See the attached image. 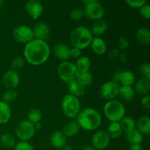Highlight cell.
I'll list each match as a JSON object with an SVG mask.
<instances>
[{
	"label": "cell",
	"instance_id": "3957f363",
	"mask_svg": "<svg viewBox=\"0 0 150 150\" xmlns=\"http://www.w3.org/2000/svg\"><path fill=\"white\" fill-rule=\"evenodd\" d=\"M93 35L89 28L79 26L73 29L70 35V40L73 47L81 51L91 45Z\"/></svg>",
	"mask_w": 150,
	"mask_h": 150
},
{
	"label": "cell",
	"instance_id": "b9f144b4",
	"mask_svg": "<svg viewBox=\"0 0 150 150\" xmlns=\"http://www.w3.org/2000/svg\"><path fill=\"white\" fill-rule=\"evenodd\" d=\"M142 105L145 109L149 110L150 108V96L146 95L144 96L142 99Z\"/></svg>",
	"mask_w": 150,
	"mask_h": 150
},
{
	"label": "cell",
	"instance_id": "7c38bea8",
	"mask_svg": "<svg viewBox=\"0 0 150 150\" xmlns=\"http://www.w3.org/2000/svg\"><path fill=\"white\" fill-rule=\"evenodd\" d=\"M2 82L4 86L7 89H15L20 83V76L17 71L10 70L6 72L2 77Z\"/></svg>",
	"mask_w": 150,
	"mask_h": 150
},
{
	"label": "cell",
	"instance_id": "8d00e7d4",
	"mask_svg": "<svg viewBox=\"0 0 150 150\" xmlns=\"http://www.w3.org/2000/svg\"><path fill=\"white\" fill-rule=\"evenodd\" d=\"M83 16H84L83 10L81 8H78V7L73 9L70 13V18L73 21H76L82 19Z\"/></svg>",
	"mask_w": 150,
	"mask_h": 150
},
{
	"label": "cell",
	"instance_id": "277c9868",
	"mask_svg": "<svg viewBox=\"0 0 150 150\" xmlns=\"http://www.w3.org/2000/svg\"><path fill=\"white\" fill-rule=\"evenodd\" d=\"M105 117L111 122H120L125 117L126 109L122 103L117 100H108L103 107Z\"/></svg>",
	"mask_w": 150,
	"mask_h": 150
},
{
	"label": "cell",
	"instance_id": "f907efd6",
	"mask_svg": "<svg viewBox=\"0 0 150 150\" xmlns=\"http://www.w3.org/2000/svg\"><path fill=\"white\" fill-rule=\"evenodd\" d=\"M111 150H114V149H111Z\"/></svg>",
	"mask_w": 150,
	"mask_h": 150
},
{
	"label": "cell",
	"instance_id": "ee69618b",
	"mask_svg": "<svg viewBox=\"0 0 150 150\" xmlns=\"http://www.w3.org/2000/svg\"><path fill=\"white\" fill-rule=\"evenodd\" d=\"M121 72L120 70H117L116 71L115 73L113 74L112 76V81H111L114 82L116 83H120V75H121Z\"/></svg>",
	"mask_w": 150,
	"mask_h": 150
},
{
	"label": "cell",
	"instance_id": "d6986e66",
	"mask_svg": "<svg viewBox=\"0 0 150 150\" xmlns=\"http://www.w3.org/2000/svg\"><path fill=\"white\" fill-rule=\"evenodd\" d=\"M90 45L94 53L98 55H102L104 53H105L107 50V45L104 40L98 37L93 38Z\"/></svg>",
	"mask_w": 150,
	"mask_h": 150
},
{
	"label": "cell",
	"instance_id": "5b68a950",
	"mask_svg": "<svg viewBox=\"0 0 150 150\" xmlns=\"http://www.w3.org/2000/svg\"><path fill=\"white\" fill-rule=\"evenodd\" d=\"M61 108L64 116L70 119L77 117L81 111V103L79 98L67 94L63 98Z\"/></svg>",
	"mask_w": 150,
	"mask_h": 150
},
{
	"label": "cell",
	"instance_id": "4316f807",
	"mask_svg": "<svg viewBox=\"0 0 150 150\" xmlns=\"http://www.w3.org/2000/svg\"><path fill=\"white\" fill-rule=\"evenodd\" d=\"M120 126L122 132L125 133H129L136 129V121L131 117H124L120 122Z\"/></svg>",
	"mask_w": 150,
	"mask_h": 150
},
{
	"label": "cell",
	"instance_id": "8992f818",
	"mask_svg": "<svg viewBox=\"0 0 150 150\" xmlns=\"http://www.w3.org/2000/svg\"><path fill=\"white\" fill-rule=\"evenodd\" d=\"M84 4L83 13L87 18L93 21L102 19L105 14V9L103 6L97 0H83Z\"/></svg>",
	"mask_w": 150,
	"mask_h": 150
},
{
	"label": "cell",
	"instance_id": "c3c4849f",
	"mask_svg": "<svg viewBox=\"0 0 150 150\" xmlns=\"http://www.w3.org/2000/svg\"><path fill=\"white\" fill-rule=\"evenodd\" d=\"M82 150H96L93 146H86V147H83Z\"/></svg>",
	"mask_w": 150,
	"mask_h": 150
},
{
	"label": "cell",
	"instance_id": "7402d4cb",
	"mask_svg": "<svg viewBox=\"0 0 150 150\" xmlns=\"http://www.w3.org/2000/svg\"><path fill=\"white\" fill-rule=\"evenodd\" d=\"M81 127L76 120H73L65 125L62 132L66 137H73L79 133Z\"/></svg>",
	"mask_w": 150,
	"mask_h": 150
},
{
	"label": "cell",
	"instance_id": "7bdbcfd3",
	"mask_svg": "<svg viewBox=\"0 0 150 150\" xmlns=\"http://www.w3.org/2000/svg\"><path fill=\"white\" fill-rule=\"evenodd\" d=\"M81 54V51L79 48H75V47L70 48V57H73V58H79V57H80Z\"/></svg>",
	"mask_w": 150,
	"mask_h": 150
},
{
	"label": "cell",
	"instance_id": "ab89813d",
	"mask_svg": "<svg viewBox=\"0 0 150 150\" xmlns=\"http://www.w3.org/2000/svg\"><path fill=\"white\" fill-rule=\"evenodd\" d=\"M139 13L142 18L144 19L150 18V7L148 4H145L139 9Z\"/></svg>",
	"mask_w": 150,
	"mask_h": 150
},
{
	"label": "cell",
	"instance_id": "9a60e30c",
	"mask_svg": "<svg viewBox=\"0 0 150 150\" xmlns=\"http://www.w3.org/2000/svg\"><path fill=\"white\" fill-rule=\"evenodd\" d=\"M53 52L56 57L62 62L67 61L70 58V48L66 44H57L53 48Z\"/></svg>",
	"mask_w": 150,
	"mask_h": 150
},
{
	"label": "cell",
	"instance_id": "9c48e42d",
	"mask_svg": "<svg viewBox=\"0 0 150 150\" xmlns=\"http://www.w3.org/2000/svg\"><path fill=\"white\" fill-rule=\"evenodd\" d=\"M13 35L14 39L21 43L26 44L34 39L32 29L25 25H21L15 28Z\"/></svg>",
	"mask_w": 150,
	"mask_h": 150
},
{
	"label": "cell",
	"instance_id": "74e56055",
	"mask_svg": "<svg viewBox=\"0 0 150 150\" xmlns=\"http://www.w3.org/2000/svg\"><path fill=\"white\" fill-rule=\"evenodd\" d=\"M126 4L131 8L140 9L145 4H146L145 0H126Z\"/></svg>",
	"mask_w": 150,
	"mask_h": 150
},
{
	"label": "cell",
	"instance_id": "e0dca14e",
	"mask_svg": "<svg viewBox=\"0 0 150 150\" xmlns=\"http://www.w3.org/2000/svg\"><path fill=\"white\" fill-rule=\"evenodd\" d=\"M68 90L70 92V95L79 98L84 95L86 87L82 85L77 79H76L68 83Z\"/></svg>",
	"mask_w": 150,
	"mask_h": 150
},
{
	"label": "cell",
	"instance_id": "ba28073f",
	"mask_svg": "<svg viewBox=\"0 0 150 150\" xmlns=\"http://www.w3.org/2000/svg\"><path fill=\"white\" fill-rule=\"evenodd\" d=\"M35 131L34 124L28 120H23L18 125L16 134L21 142H27L35 136Z\"/></svg>",
	"mask_w": 150,
	"mask_h": 150
},
{
	"label": "cell",
	"instance_id": "f35d334b",
	"mask_svg": "<svg viewBox=\"0 0 150 150\" xmlns=\"http://www.w3.org/2000/svg\"><path fill=\"white\" fill-rule=\"evenodd\" d=\"M14 150H35L33 146L27 142H20L16 144Z\"/></svg>",
	"mask_w": 150,
	"mask_h": 150
},
{
	"label": "cell",
	"instance_id": "d6a6232c",
	"mask_svg": "<svg viewBox=\"0 0 150 150\" xmlns=\"http://www.w3.org/2000/svg\"><path fill=\"white\" fill-rule=\"evenodd\" d=\"M28 121L30 122L32 124L40 122L42 119V114L39 109L37 108H32L29 111L27 114Z\"/></svg>",
	"mask_w": 150,
	"mask_h": 150
},
{
	"label": "cell",
	"instance_id": "ffe728a7",
	"mask_svg": "<svg viewBox=\"0 0 150 150\" xmlns=\"http://www.w3.org/2000/svg\"><path fill=\"white\" fill-rule=\"evenodd\" d=\"M135 92L140 95H147L150 91V81L148 79H141L135 82Z\"/></svg>",
	"mask_w": 150,
	"mask_h": 150
},
{
	"label": "cell",
	"instance_id": "d4e9b609",
	"mask_svg": "<svg viewBox=\"0 0 150 150\" xmlns=\"http://www.w3.org/2000/svg\"><path fill=\"white\" fill-rule=\"evenodd\" d=\"M107 23L103 19L100 20L95 21L92 24V28H91L90 31L92 32V35H95V36H101L107 30Z\"/></svg>",
	"mask_w": 150,
	"mask_h": 150
},
{
	"label": "cell",
	"instance_id": "1f68e13d",
	"mask_svg": "<svg viewBox=\"0 0 150 150\" xmlns=\"http://www.w3.org/2000/svg\"><path fill=\"white\" fill-rule=\"evenodd\" d=\"M77 80L85 87H86L92 84V83L93 82V76L89 71L86 72V73H79L77 77Z\"/></svg>",
	"mask_w": 150,
	"mask_h": 150
},
{
	"label": "cell",
	"instance_id": "83f0119b",
	"mask_svg": "<svg viewBox=\"0 0 150 150\" xmlns=\"http://www.w3.org/2000/svg\"><path fill=\"white\" fill-rule=\"evenodd\" d=\"M120 82L122 86H132L136 82V76L134 73L130 70L122 71Z\"/></svg>",
	"mask_w": 150,
	"mask_h": 150
},
{
	"label": "cell",
	"instance_id": "52a82bcc",
	"mask_svg": "<svg viewBox=\"0 0 150 150\" xmlns=\"http://www.w3.org/2000/svg\"><path fill=\"white\" fill-rule=\"evenodd\" d=\"M57 73L62 81L69 83L77 79L79 73L74 63L69 61L62 62L57 67Z\"/></svg>",
	"mask_w": 150,
	"mask_h": 150
},
{
	"label": "cell",
	"instance_id": "bcb514c9",
	"mask_svg": "<svg viewBox=\"0 0 150 150\" xmlns=\"http://www.w3.org/2000/svg\"><path fill=\"white\" fill-rule=\"evenodd\" d=\"M34 127H35V130H40V129L42 128V125H41L40 122L35 123V124H34Z\"/></svg>",
	"mask_w": 150,
	"mask_h": 150
},
{
	"label": "cell",
	"instance_id": "44dd1931",
	"mask_svg": "<svg viewBox=\"0 0 150 150\" xmlns=\"http://www.w3.org/2000/svg\"><path fill=\"white\" fill-rule=\"evenodd\" d=\"M136 40L142 45H148L150 43V31L146 27H141L136 32Z\"/></svg>",
	"mask_w": 150,
	"mask_h": 150
},
{
	"label": "cell",
	"instance_id": "8fae6325",
	"mask_svg": "<svg viewBox=\"0 0 150 150\" xmlns=\"http://www.w3.org/2000/svg\"><path fill=\"white\" fill-rule=\"evenodd\" d=\"M109 142L110 137L105 130H98L92 136V146L96 150L105 149L109 144Z\"/></svg>",
	"mask_w": 150,
	"mask_h": 150
},
{
	"label": "cell",
	"instance_id": "5bb4252c",
	"mask_svg": "<svg viewBox=\"0 0 150 150\" xmlns=\"http://www.w3.org/2000/svg\"><path fill=\"white\" fill-rule=\"evenodd\" d=\"M34 39L45 41L50 34V27L44 22H38L32 29Z\"/></svg>",
	"mask_w": 150,
	"mask_h": 150
},
{
	"label": "cell",
	"instance_id": "4dcf8cb0",
	"mask_svg": "<svg viewBox=\"0 0 150 150\" xmlns=\"http://www.w3.org/2000/svg\"><path fill=\"white\" fill-rule=\"evenodd\" d=\"M1 144L6 148L14 147L16 145V139L10 133H4L0 138Z\"/></svg>",
	"mask_w": 150,
	"mask_h": 150
},
{
	"label": "cell",
	"instance_id": "e575fe53",
	"mask_svg": "<svg viewBox=\"0 0 150 150\" xmlns=\"http://www.w3.org/2000/svg\"><path fill=\"white\" fill-rule=\"evenodd\" d=\"M17 98V92L13 89H7L6 92H4V93L2 95V100L3 102L6 103L8 104L9 103H12Z\"/></svg>",
	"mask_w": 150,
	"mask_h": 150
},
{
	"label": "cell",
	"instance_id": "ac0fdd59",
	"mask_svg": "<svg viewBox=\"0 0 150 150\" xmlns=\"http://www.w3.org/2000/svg\"><path fill=\"white\" fill-rule=\"evenodd\" d=\"M136 129L142 135H148L150 133V119L147 116L140 117L136 122Z\"/></svg>",
	"mask_w": 150,
	"mask_h": 150
},
{
	"label": "cell",
	"instance_id": "7a4b0ae2",
	"mask_svg": "<svg viewBox=\"0 0 150 150\" xmlns=\"http://www.w3.org/2000/svg\"><path fill=\"white\" fill-rule=\"evenodd\" d=\"M76 122L81 128L87 131L95 130L102 123V117L95 108H87L80 111L76 117Z\"/></svg>",
	"mask_w": 150,
	"mask_h": 150
},
{
	"label": "cell",
	"instance_id": "484cf974",
	"mask_svg": "<svg viewBox=\"0 0 150 150\" xmlns=\"http://www.w3.org/2000/svg\"><path fill=\"white\" fill-rule=\"evenodd\" d=\"M75 65L79 73H86V72L89 71V68H90L91 61L89 57L83 56V57H80L78 58Z\"/></svg>",
	"mask_w": 150,
	"mask_h": 150
},
{
	"label": "cell",
	"instance_id": "836d02e7",
	"mask_svg": "<svg viewBox=\"0 0 150 150\" xmlns=\"http://www.w3.org/2000/svg\"><path fill=\"white\" fill-rule=\"evenodd\" d=\"M139 73L142 79H150V65L148 62L143 63L139 67Z\"/></svg>",
	"mask_w": 150,
	"mask_h": 150
},
{
	"label": "cell",
	"instance_id": "f6af8a7d",
	"mask_svg": "<svg viewBox=\"0 0 150 150\" xmlns=\"http://www.w3.org/2000/svg\"><path fill=\"white\" fill-rule=\"evenodd\" d=\"M130 150H143L142 144H133L130 146Z\"/></svg>",
	"mask_w": 150,
	"mask_h": 150
},
{
	"label": "cell",
	"instance_id": "cb8c5ba5",
	"mask_svg": "<svg viewBox=\"0 0 150 150\" xmlns=\"http://www.w3.org/2000/svg\"><path fill=\"white\" fill-rule=\"evenodd\" d=\"M11 117V109L9 104L0 101V124H7Z\"/></svg>",
	"mask_w": 150,
	"mask_h": 150
},
{
	"label": "cell",
	"instance_id": "60d3db41",
	"mask_svg": "<svg viewBox=\"0 0 150 150\" xmlns=\"http://www.w3.org/2000/svg\"><path fill=\"white\" fill-rule=\"evenodd\" d=\"M118 45L121 49H126L129 46V41L125 37H121L118 40Z\"/></svg>",
	"mask_w": 150,
	"mask_h": 150
},
{
	"label": "cell",
	"instance_id": "f546056e",
	"mask_svg": "<svg viewBox=\"0 0 150 150\" xmlns=\"http://www.w3.org/2000/svg\"><path fill=\"white\" fill-rule=\"evenodd\" d=\"M106 132L110 138L117 139L122 135V130L120 122H111L108 127Z\"/></svg>",
	"mask_w": 150,
	"mask_h": 150
},
{
	"label": "cell",
	"instance_id": "30bf717a",
	"mask_svg": "<svg viewBox=\"0 0 150 150\" xmlns=\"http://www.w3.org/2000/svg\"><path fill=\"white\" fill-rule=\"evenodd\" d=\"M120 86L113 81H107L103 83L100 88V94L103 99L112 100L119 94Z\"/></svg>",
	"mask_w": 150,
	"mask_h": 150
},
{
	"label": "cell",
	"instance_id": "7dc6e473",
	"mask_svg": "<svg viewBox=\"0 0 150 150\" xmlns=\"http://www.w3.org/2000/svg\"><path fill=\"white\" fill-rule=\"evenodd\" d=\"M62 149V150H73V148L71 147V146H70V145H68V144L64 145V146H63Z\"/></svg>",
	"mask_w": 150,
	"mask_h": 150
},
{
	"label": "cell",
	"instance_id": "d590c367",
	"mask_svg": "<svg viewBox=\"0 0 150 150\" xmlns=\"http://www.w3.org/2000/svg\"><path fill=\"white\" fill-rule=\"evenodd\" d=\"M24 59L21 57H16L11 62V68L13 70H20L24 65Z\"/></svg>",
	"mask_w": 150,
	"mask_h": 150
},
{
	"label": "cell",
	"instance_id": "603a6c76",
	"mask_svg": "<svg viewBox=\"0 0 150 150\" xmlns=\"http://www.w3.org/2000/svg\"><path fill=\"white\" fill-rule=\"evenodd\" d=\"M135 90L132 86H122L119 89V94L120 98L126 102L133 100L135 98Z\"/></svg>",
	"mask_w": 150,
	"mask_h": 150
},
{
	"label": "cell",
	"instance_id": "f1b7e54d",
	"mask_svg": "<svg viewBox=\"0 0 150 150\" xmlns=\"http://www.w3.org/2000/svg\"><path fill=\"white\" fill-rule=\"evenodd\" d=\"M126 139L130 144H142L143 135L136 129L126 133Z\"/></svg>",
	"mask_w": 150,
	"mask_h": 150
},
{
	"label": "cell",
	"instance_id": "4fadbf2b",
	"mask_svg": "<svg viewBox=\"0 0 150 150\" xmlns=\"http://www.w3.org/2000/svg\"><path fill=\"white\" fill-rule=\"evenodd\" d=\"M25 10L31 18L36 20L42 14L43 7L40 1L30 0L25 4Z\"/></svg>",
	"mask_w": 150,
	"mask_h": 150
},
{
	"label": "cell",
	"instance_id": "6da1fadb",
	"mask_svg": "<svg viewBox=\"0 0 150 150\" xmlns=\"http://www.w3.org/2000/svg\"><path fill=\"white\" fill-rule=\"evenodd\" d=\"M51 54L50 47L45 41L33 39L26 44L23 56L28 63L38 66L42 64L48 59Z\"/></svg>",
	"mask_w": 150,
	"mask_h": 150
},
{
	"label": "cell",
	"instance_id": "681fc988",
	"mask_svg": "<svg viewBox=\"0 0 150 150\" xmlns=\"http://www.w3.org/2000/svg\"><path fill=\"white\" fill-rule=\"evenodd\" d=\"M4 4H5V1H3V0H0V8H1L2 7H4Z\"/></svg>",
	"mask_w": 150,
	"mask_h": 150
},
{
	"label": "cell",
	"instance_id": "2e32d148",
	"mask_svg": "<svg viewBox=\"0 0 150 150\" xmlns=\"http://www.w3.org/2000/svg\"><path fill=\"white\" fill-rule=\"evenodd\" d=\"M50 142L54 147L62 149L67 143V137L60 130L54 131L50 137Z\"/></svg>",
	"mask_w": 150,
	"mask_h": 150
}]
</instances>
